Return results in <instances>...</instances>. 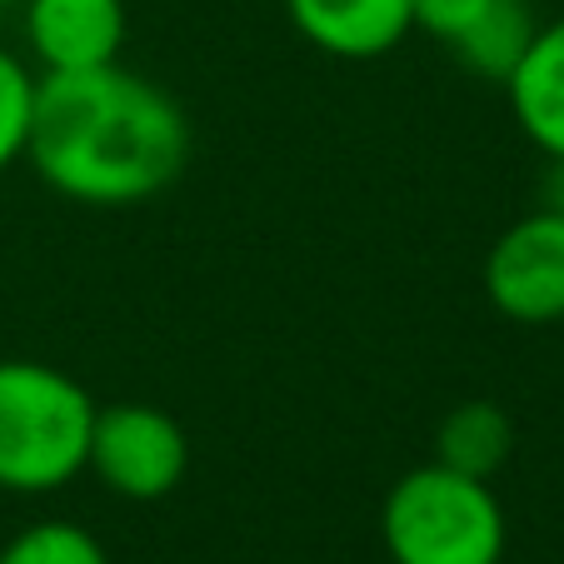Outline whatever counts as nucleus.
<instances>
[{
    "mask_svg": "<svg viewBox=\"0 0 564 564\" xmlns=\"http://www.w3.org/2000/svg\"><path fill=\"white\" fill-rule=\"evenodd\" d=\"M25 160L65 200L120 210L181 181L191 120L171 90L120 61L35 75Z\"/></svg>",
    "mask_w": 564,
    "mask_h": 564,
    "instance_id": "1",
    "label": "nucleus"
},
{
    "mask_svg": "<svg viewBox=\"0 0 564 564\" xmlns=\"http://www.w3.org/2000/svg\"><path fill=\"white\" fill-rule=\"evenodd\" d=\"M96 400L45 360H0V490L51 495L86 475Z\"/></svg>",
    "mask_w": 564,
    "mask_h": 564,
    "instance_id": "2",
    "label": "nucleus"
},
{
    "mask_svg": "<svg viewBox=\"0 0 564 564\" xmlns=\"http://www.w3.org/2000/svg\"><path fill=\"white\" fill-rule=\"evenodd\" d=\"M380 540L390 564H500L510 524L490 479L430 459L390 485Z\"/></svg>",
    "mask_w": 564,
    "mask_h": 564,
    "instance_id": "3",
    "label": "nucleus"
},
{
    "mask_svg": "<svg viewBox=\"0 0 564 564\" xmlns=\"http://www.w3.org/2000/svg\"><path fill=\"white\" fill-rule=\"evenodd\" d=\"M86 469L120 500H165L191 469V440L165 410L145 400L96 405Z\"/></svg>",
    "mask_w": 564,
    "mask_h": 564,
    "instance_id": "4",
    "label": "nucleus"
},
{
    "mask_svg": "<svg viewBox=\"0 0 564 564\" xmlns=\"http://www.w3.org/2000/svg\"><path fill=\"white\" fill-rule=\"evenodd\" d=\"M485 300L514 325L564 319V215L540 205L520 215L485 256Z\"/></svg>",
    "mask_w": 564,
    "mask_h": 564,
    "instance_id": "5",
    "label": "nucleus"
},
{
    "mask_svg": "<svg viewBox=\"0 0 564 564\" xmlns=\"http://www.w3.org/2000/svg\"><path fill=\"white\" fill-rule=\"evenodd\" d=\"M126 0H31L25 6V45L41 75L116 65L126 51Z\"/></svg>",
    "mask_w": 564,
    "mask_h": 564,
    "instance_id": "6",
    "label": "nucleus"
},
{
    "mask_svg": "<svg viewBox=\"0 0 564 564\" xmlns=\"http://www.w3.org/2000/svg\"><path fill=\"white\" fill-rule=\"evenodd\" d=\"M285 15L315 51L340 61H375L415 31L410 0H285Z\"/></svg>",
    "mask_w": 564,
    "mask_h": 564,
    "instance_id": "7",
    "label": "nucleus"
},
{
    "mask_svg": "<svg viewBox=\"0 0 564 564\" xmlns=\"http://www.w3.org/2000/svg\"><path fill=\"white\" fill-rule=\"evenodd\" d=\"M514 126L550 160H564V15L534 31L520 65L505 75Z\"/></svg>",
    "mask_w": 564,
    "mask_h": 564,
    "instance_id": "8",
    "label": "nucleus"
},
{
    "mask_svg": "<svg viewBox=\"0 0 564 564\" xmlns=\"http://www.w3.org/2000/svg\"><path fill=\"white\" fill-rule=\"evenodd\" d=\"M514 449V420L490 400H465L435 430V465L490 479Z\"/></svg>",
    "mask_w": 564,
    "mask_h": 564,
    "instance_id": "9",
    "label": "nucleus"
},
{
    "mask_svg": "<svg viewBox=\"0 0 564 564\" xmlns=\"http://www.w3.org/2000/svg\"><path fill=\"white\" fill-rule=\"evenodd\" d=\"M534 31H540V21H534L530 0H495V11L455 45V61L465 65V70L505 86V75L520 65V55H524V45L534 41Z\"/></svg>",
    "mask_w": 564,
    "mask_h": 564,
    "instance_id": "10",
    "label": "nucleus"
},
{
    "mask_svg": "<svg viewBox=\"0 0 564 564\" xmlns=\"http://www.w3.org/2000/svg\"><path fill=\"white\" fill-rule=\"evenodd\" d=\"M0 564H110V560L86 524L41 520L0 550Z\"/></svg>",
    "mask_w": 564,
    "mask_h": 564,
    "instance_id": "11",
    "label": "nucleus"
},
{
    "mask_svg": "<svg viewBox=\"0 0 564 564\" xmlns=\"http://www.w3.org/2000/svg\"><path fill=\"white\" fill-rule=\"evenodd\" d=\"M31 110H35V75L15 51L0 45V171H11L25 155L31 140Z\"/></svg>",
    "mask_w": 564,
    "mask_h": 564,
    "instance_id": "12",
    "label": "nucleus"
},
{
    "mask_svg": "<svg viewBox=\"0 0 564 564\" xmlns=\"http://www.w3.org/2000/svg\"><path fill=\"white\" fill-rule=\"evenodd\" d=\"M490 11H495V0H410V21H415V31H425L430 41L449 45V51H455V45L465 41Z\"/></svg>",
    "mask_w": 564,
    "mask_h": 564,
    "instance_id": "13",
    "label": "nucleus"
},
{
    "mask_svg": "<svg viewBox=\"0 0 564 564\" xmlns=\"http://www.w3.org/2000/svg\"><path fill=\"white\" fill-rule=\"evenodd\" d=\"M544 205H550V210H560V215H564V160H554L550 181H544Z\"/></svg>",
    "mask_w": 564,
    "mask_h": 564,
    "instance_id": "14",
    "label": "nucleus"
},
{
    "mask_svg": "<svg viewBox=\"0 0 564 564\" xmlns=\"http://www.w3.org/2000/svg\"><path fill=\"white\" fill-rule=\"evenodd\" d=\"M0 6H11V0H0Z\"/></svg>",
    "mask_w": 564,
    "mask_h": 564,
    "instance_id": "15",
    "label": "nucleus"
}]
</instances>
